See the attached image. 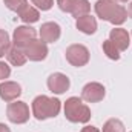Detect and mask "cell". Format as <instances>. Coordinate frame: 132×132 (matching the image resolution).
<instances>
[{
	"label": "cell",
	"instance_id": "1",
	"mask_svg": "<svg viewBox=\"0 0 132 132\" xmlns=\"http://www.w3.org/2000/svg\"><path fill=\"white\" fill-rule=\"evenodd\" d=\"M97 17L101 20H106L115 26L123 25L128 17V11L125 6L118 5L115 0H98L94 6Z\"/></svg>",
	"mask_w": 132,
	"mask_h": 132
},
{
	"label": "cell",
	"instance_id": "2",
	"mask_svg": "<svg viewBox=\"0 0 132 132\" xmlns=\"http://www.w3.org/2000/svg\"><path fill=\"white\" fill-rule=\"evenodd\" d=\"M62 109V101L59 98H51L48 95H38L32 100V115L37 120L54 118Z\"/></svg>",
	"mask_w": 132,
	"mask_h": 132
},
{
	"label": "cell",
	"instance_id": "3",
	"mask_svg": "<svg viewBox=\"0 0 132 132\" xmlns=\"http://www.w3.org/2000/svg\"><path fill=\"white\" fill-rule=\"evenodd\" d=\"M65 117L71 123H88L91 120V109L78 97H71L65 101Z\"/></svg>",
	"mask_w": 132,
	"mask_h": 132
},
{
	"label": "cell",
	"instance_id": "4",
	"mask_svg": "<svg viewBox=\"0 0 132 132\" xmlns=\"http://www.w3.org/2000/svg\"><path fill=\"white\" fill-rule=\"evenodd\" d=\"M65 55H66V60L72 66H75V68L86 66L88 62H89V59H91L89 49L85 45H80V43H75V45L68 46Z\"/></svg>",
	"mask_w": 132,
	"mask_h": 132
},
{
	"label": "cell",
	"instance_id": "5",
	"mask_svg": "<svg viewBox=\"0 0 132 132\" xmlns=\"http://www.w3.org/2000/svg\"><path fill=\"white\" fill-rule=\"evenodd\" d=\"M6 117L14 125H23L29 120V106L25 101H12L6 108Z\"/></svg>",
	"mask_w": 132,
	"mask_h": 132
},
{
	"label": "cell",
	"instance_id": "6",
	"mask_svg": "<svg viewBox=\"0 0 132 132\" xmlns=\"http://www.w3.org/2000/svg\"><path fill=\"white\" fill-rule=\"evenodd\" d=\"M23 52H25L28 60H31V62H42V60H45L48 57V46H46L45 42L32 38L23 48Z\"/></svg>",
	"mask_w": 132,
	"mask_h": 132
},
{
	"label": "cell",
	"instance_id": "7",
	"mask_svg": "<svg viewBox=\"0 0 132 132\" xmlns=\"http://www.w3.org/2000/svg\"><path fill=\"white\" fill-rule=\"evenodd\" d=\"M35 35H37L35 29L31 28L29 25H28V26H26V25L17 26V28L14 29V34H12V46L23 49L32 38H35Z\"/></svg>",
	"mask_w": 132,
	"mask_h": 132
},
{
	"label": "cell",
	"instance_id": "8",
	"mask_svg": "<svg viewBox=\"0 0 132 132\" xmlns=\"http://www.w3.org/2000/svg\"><path fill=\"white\" fill-rule=\"evenodd\" d=\"M69 86H71V81H69L68 75L62 74V72H54L48 78V89L52 94L62 95V94H65L66 91L69 89Z\"/></svg>",
	"mask_w": 132,
	"mask_h": 132
},
{
	"label": "cell",
	"instance_id": "9",
	"mask_svg": "<svg viewBox=\"0 0 132 132\" xmlns=\"http://www.w3.org/2000/svg\"><path fill=\"white\" fill-rule=\"evenodd\" d=\"M104 94H106V91L101 83L91 81V83L85 85V88L81 91V100H85L88 103H97L104 98Z\"/></svg>",
	"mask_w": 132,
	"mask_h": 132
},
{
	"label": "cell",
	"instance_id": "10",
	"mask_svg": "<svg viewBox=\"0 0 132 132\" xmlns=\"http://www.w3.org/2000/svg\"><path fill=\"white\" fill-rule=\"evenodd\" d=\"M38 35H40V40L42 42H45V43H54V42H57L60 38L62 28L55 22H46V23H43L40 26Z\"/></svg>",
	"mask_w": 132,
	"mask_h": 132
},
{
	"label": "cell",
	"instance_id": "11",
	"mask_svg": "<svg viewBox=\"0 0 132 132\" xmlns=\"http://www.w3.org/2000/svg\"><path fill=\"white\" fill-rule=\"evenodd\" d=\"M22 95V86L15 81L0 83V98L3 101H14Z\"/></svg>",
	"mask_w": 132,
	"mask_h": 132
},
{
	"label": "cell",
	"instance_id": "12",
	"mask_svg": "<svg viewBox=\"0 0 132 132\" xmlns=\"http://www.w3.org/2000/svg\"><path fill=\"white\" fill-rule=\"evenodd\" d=\"M109 40L118 48L120 52L121 51H126L129 48V45H131V35L128 34L126 29H123V28H114V29H111Z\"/></svg>",
	"mask_w": 132,
	"mask_h": 132
},
{
	"label": "cell",
	"instance_id": "13",
	"mask_svg": "<svg viewBox=\"0 0 132 132\" xmlns=\"http://www.w3.org/2000/svg\"><path fill=\"white\" fill-rule=\"evenodd\" d=\"M75 26L80 32L91 35V34H95V31H97V20L91 14H86V15H81L77 19Z\"/></svg>",
	"mask_w": 132,
	"mask_h": 132
},
{
	"label": "cell",
	"instance_id": "14",
	"mask_svg": "<svg viewBox=\"0 0 132 132\" xmlns=\"http://www.w3.org/2000/svg\"><path fill=\"white\" fill-rule=\"evenodd\" d=\"M6 59H8V62L11 63L12 66H23L26 63V55H25V52H23V49H20V48H15V46H11L9 48V51H8V54H6Z\"/></svg>",
	"mask_w": 132,
	"mask_h": 132
},
{
	"label": "cell",
	"instance_id": "15",
	"mask_svg": "<svg viewBox=\"0 0 132 132\" xmlns=\"http://www.w3.org/2000/svg\"><path fill=\"white\" fill-rule=\"evenodd\" d=\"M19 17H20V20H22L23 23L31 25V23L38 22V19H40V12H38L37 8H34V6H29V5H28L23 11L19 12Z\"/></svg>",
	"mask_w": 132,
	"mask_h": 132
},
{
	"label": "cell",
	"instance_id": "16",
	"mask_svg": "<svg viewBox=\"0 0 132 132\" xmlns=\"http://www.w3.org/2000/svg\"><path fill=\"white\" fill-rule=\"evenodd\" d=\"M89 11H91V3H89L88 0H75V2H74V6H72V9H71V14H72L75 19H78V17H81V15L89 14Z\"/></svg>",
	"mask_w": 132,
	"mask_h": 132
},
{
	"label": "cell",
	"instance_id": "17",
	"mask_svg": "<svg viewBox=\"0 0 132 132\" xmlns=\"http://www.w3.org/2000/svg\"><path fill=\"white\" fill-rule=\"evenodd\" d=\"M103 52H104L106 57L111 59V60H118V59H120V51H118V48H117L111 40L103 42Z\"/></svg>",
	"mask_w": 132,
	"mask_h": 132
},
{
	"label": "cell",
	"instance_id": "18",
	"mask_svg": "<svg viewBox=\"0 0 132 132\" xmlns=\"http://www.w3.org/2000/svg\"><path fill=\"white\" fill-rule=\"evenodd\" d=\"M103 132H125V125L118 118H109L103 125Z\"/></svg>",
	"mask_w": 132,
	"mask_h": 132
},
{
	"label": "cell",
	"instance_id": "19",
	"mask_svg": "<svg viewBox=\"0 0 132 132\" xmlns=\"http://www.w3.org/2000/svg\"><path fill=\"white\" fill-rule=\"evenodd\" d=\"M11 48V38H9V34L6 32L5 29H0V59L5 57L8 54Z\"/></svg>",
	"mask_w": 132,
	"mask_h": 132
},
{
	"label": "cell",
	"instance_id": "20",
	"mask_svg": "<svg viewBox=\"0 0 132 132\" xmlns=\"http://www.w3.org/2000/svg\"><path fill=\"white\" fill-rule=\"evenodd\" d=\"M3 3H5V6L8 8V9H11V11H14V12H20V11H23L26 6H28V0H3Z\"/></svg>",
	"mask_w": 132,
	"mask_h": 132
},
{
	"label": "cell",
	"instance_id": "21",
	"mask_svg": "<svg viewBox=\"0 0 132 132\" xmlns=\"http://www.w3.org/2000/svg\"><path fill=\"white\" fill-rule=\"evenodd\" d=\"M32 5L37 6V9H42V11H49L52 6H54V0H31Z\"/></svg>",
	"mask_w": 132,
	"mask_h": 132
},
{
	"label": "cell",
	"instance_id": "22",
	"mask_svg": "<svg viewBox=\"0 0 132 132\" xmlns=\"http://www.w3.org/2000/svg\"><path fill=\"white\" fill-rule=\"evenodd\" d=\"M74 2H75V0H57V5H59V8H60L63 12H69V14H71V9H72V6H74Z\"/></svg>",
	"mask_w": 132,
	"mask_h": 132
},
{
	"label": "cell",
	"instance_id": "23",
	"mask_svg": "<svg viewBox=\"0 0 132 132\" xmlns=\"http://www.w3.org/2000/svg\"><path fill=\"white\" fill-rule=\"evenodd\" d=\"M11 75V68L8 66V63L0 62V80H5Z\"/></svg>",
	"mask_w": 132,
	"mask_h": 132
},
{
	"label": "cell",
	"instance_id": "24",
	"mask_svg": "<svg viewBox=\"0 0 132 132\" xmlns=\"http://www.w3.org/2000/svg\"><path fill=\"white\" fill-rule=\"evenodd\" d=\"M81 132H100L95 126H85L83 129H81Z\"/></svg>",
	"mask_w": 132,
	"mask_h": 132
},
{
	"label": "cell",
	"instance_id": "25",
	"mask_svg": "<svg viewBox=\"0 0 132 132\" xmlns=\"http://www.w3.org/2000/svg\"><path fill=\"white\" fill-rule=\"evenodd\" d=\"M0 132H11V129H9L5 123H0Z\"/></svg>",
	"mask_w": 132,
	"mask_h": 132
},
{
	"label": "cell",
	"instance_id": "26",
	"mask_svg": "<svg viewBox=\"0 0 132 132\" xmlns=\"http://www.w3.org/2000/svg\"><path fill=\"white\" fill-rule=\"evenodd\" d=\"M126 11H128V15H129V17L132 19V2L129 3V5H128V9H126Z\"/></svg>",
	"mask_w": 132,
	"mask_h": 132
},
{
	"label": "cell",
	"instance_id": "27",
	"mask_svg": "<svg viewBox=\"0 0 132 132\" xmlns=\"http://www.w3.org/2000/svg\"><path fill=\"white\" fill-rule=\"evenodd\" d=\"M115 2H120V3H126V2H129V0H115Z\"/></svg>",
	"mask_w": 132,
	"mask_h": 132
},
{
	"label": "cell",
	"instance_id": "28",
	"mask_svg": "<svg viewBox=\"0 0 132 132\" xmlns=\"http://www.w3.org/2000/svg\"><path fill=\"white\" fill-rule=\"evenodd\" d=\"M131 132H132V131H131Z\"/></svg>",
	"mask_w": 132,
	"mask_h": 132
}]
</instances>
